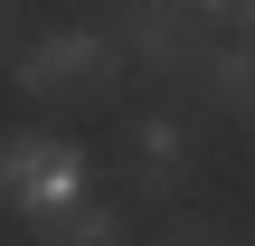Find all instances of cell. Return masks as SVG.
<instances>
[{"mask_svg":"<svg viewBox=\"0 0 255 246\" xmlns=\"http://www.w3.org/2000/svg\"><path fill=\"white\" fill-rule=\"evenodd\" d=\"M76 199H85V152L66 133H0V209H19L28 228H47Z\"/></svg>","mask_w":255,"mask_h":246,"instance_id":"obj_2","label":"cell"},{"mask_svg":"<svg viewBox=\"0 0 255 246\" xmlns=\"http://www.w3.org/2000/svg\"><path fill=\"white\" fill-rule=\"evenodd\" d=\"M199 19H227V28H255V0H199Z\"/></svg>","mask_w":255,"mask_h":246,"instance_id":"obj_7","label":"cell"},{"mask_svg":"<svg viewBox=\"0 0 255 246\" xmlns=\"http://www.w3.org/2000/svg\"><path fill=\"white\" fill-rule=\"evenodd\" d=\"M38 237H47V246H114V237H123V218H114V209H95V199H76V209H57Z\"/></svg>","mask_w":255,"mask_h":246,"instance_id":"obj_6","label":"cell"},{"mask_svg":"<svg viewBox=\"0 0 255 246\" xmlns=\"http://www.w3.org/2000/svg\"><path fill=\"white\" fill-rule=\"evenodd\" d=\"M114 76H123V47L95 38V28H47V38H28L19 66H9V85H19L28 104H104Z\"/></svg>","mask_w":255,"mask_h":246,"instance_id":"obj_1","label":"cell"},{"mask_svg":"<svg viewBox=\"0 0 255 246\" xmlns=\"http://www.w3.org/2000/svg\"><path fill=\"white\" fill-rule=\"evenodd\" d=\"M114 47L151 76L199 66V0H114Z\"/></svg>","mask_w":255,"mask_h":246,"instance_id":"obj_3","label":"cell"},{"mask_svg":"<svg viewBox=\"0 0 255 246\" xmlns=\"http://www.w3.org/2000/svg\"><path fill=\"white\" fill-rule=\"evenodd\" d=\"M123 152H132V180H142L151 199H180V180H189V142H180V123L142 114V123L123 133Z\"/></svg>","mask_w":255,"mask_h":246,"instance_id":"obj_4","label":"cell"},{"mask_svg":"<svg viewBox=\"0 0 255 246\" xmlns=\"http://www.w3.org/2000/svg\"><path fill=\"white\" fill-rule=\"evenodd\" d=\"M208 95H218L237 123H255V38H237V47L208 57Z\"/></svg>","mask_w":255,"mask_h":246,"instance_id":"obj_5","label":"cell"},{"mask_svg":"<svg viewBox=\"0 0 255 246\" xmlns=\"http://www.w3.org/2000/svg\"><path fill=\"white\" fill-rule=\"evenodd\" d=\"M9 9H19V0H0V38H9Z\"/></svg>","mask_w":255,"mask_h":246,"instance_id":"obj_8","label":"cell"}]
</instances>
